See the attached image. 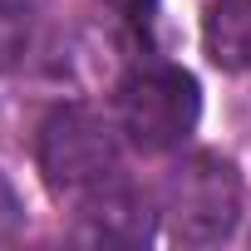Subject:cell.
Wrapping results in <instances>:
<instances>
[{
  "mask_svg": "<svg viewBox=\"0 0 251 251\" xmlns=\"http://www.w3.org/2000/svg\"><path fill=\"white\" fill-rule=\"evenodd\" d=\"M118 123L99 118L84 103H59L45 113L40 138H35V158L45 173V187L54 197L84 202L89 192L108 187L123 177V158H118Z\"/></svg>",
  "mask_w": 251,
  "mask_h": 251,
  "instance_id": "cell-1",
  "label": "cell"
},
{
  "mask_svg": "<svg viewBox=\"0 0 251 251\" xmlns=\"http://www.w3.org/2000/svg\"><path fill=\"white\" fill-rule=\"evenodd\" d=\"M202 113V94L197 79L177 64H143L118 84L113 99V123L128 148L138 153H173L187 143V133L197 128Z\"/></svg>",
  "mask_w": 251,
  "mask_h": 251,
  "instance_id": "cell-2",
  "label": "cell"
},
{
  "mask_svg": "<svg viewBox=\"0 0 251 251\" xmlns=\"http://www.w3.org/2000/svg\"><path fill=\"white\" fill-rule=\"evenodd\" d=\"M168 236L182 246H217L241 222V177L217 153H192L168 173L163 187Z\"/></svg>",
  "mask_w": 251,
  "mask_h": 251,
  "instance_id": "cell-3",
  "label": "cell"
},
{
  "mask_svg": "<svg viewBox=\"0 0 251 251\" xmlns=\"http://www.w3.org/2000/svg\"><path fill=\"white\" fill-rule=\"evenodd\" d=\"M79 241H148L153 236V212L148 197H138L128 182H108L79 202Z\"/></svg>",
  "mask_w": 251,
  "mask_h": 251,
  "instance_id": "cell-4",
  "label": "cell"
},
{
  "mask_svg": "<svg viewBox=\"0 0 251 251\" xmlns=\"http://www.w3.org/2000/svg\"><path fill=\"white\" fill-rule=\"evenodd\" d=\"M202 50L226 74H251V0H212L202 15Z\"/></svg>",
  "mask_w": 251,
  "mask_h": 251,
  "instance_id": "cell-5",
  "label": "cell"
},
{
  "mask_svg": "<svg viewBox=\"0 0 251 251\" xmlns=\"http://www.w3.org/2000/svg\"><path fill=\"white\" fill-rule=\"evenodd\" d=\"M45 15H50V0H0V74L20 69L40 50Z\"/></svg>",
  "mask_w": 251,
  "mask_h": 251,
  "instance_id": "cell-6",
  "label": "cell"
},
{
  "mask_svg": "<svg viewBox=\"0 0 251 251\" xmlns=\"http://www.w3.org/2000/svg\"><path fill=\"white\" fill-rule=\"evenodd\" d=\"M20 226H25V207H20L15 187L5 182V173H0V241H10Z\"/></svg>",
  "mask_w": 251,
  "mask_h": 251,
  "instance_id": "cell-7",
  "label": "cell"
},
{
  "mask_svg": "<svg viewBox=\"0 0 251 251\" xmlns=\"http://www.w3.org/2000/svg\"><path fill=\"white\" fill-rule=\"evenodd\" d=\"M103 5H113L128 25H148V20H153V10H158V0H103Z\"/></svg>",
  "mask_w": 251,
  "mask_h": 251,
  "instance_id": "cell-8",
  "label": "cell"
}]
</instances>
